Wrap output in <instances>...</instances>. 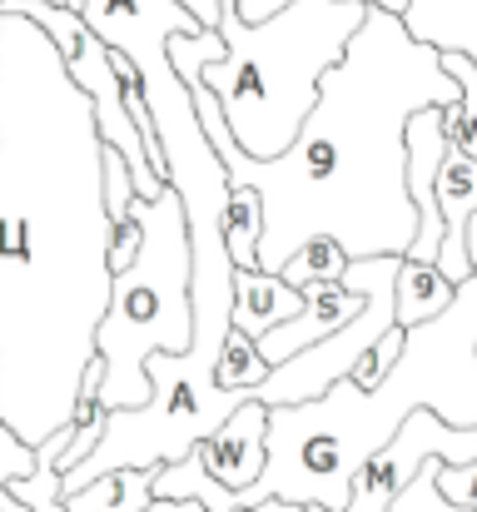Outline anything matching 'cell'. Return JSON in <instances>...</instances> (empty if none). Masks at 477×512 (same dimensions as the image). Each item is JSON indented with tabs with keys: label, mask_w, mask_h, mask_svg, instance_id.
Wrapping results in <instances>:
<instances>
[{
	"label": "cell",
	"mask_w": 477,
	"mask_h": 512,
	"mask_svg": "<svg viewBox=\"0 0 477 512\" xmlns=\"http://www.w3.org/2000/svg\"><path fill=\"white\" fill-rule=\"evenodd\" d=\"M189 95L229 179L254 184L264 199V274H279L314 234L338 239L348 259H403L413 249L418 209L408 194L403 125L423 105H458V80L443 70V50L418 40L403 15H363L343 60L323 75L294 145L274 160H254L234 145L219 100L199 80Z\"/></svg>",
	"instance_id": "cell-2"
},
{
	"label": "cell",
	"mask_w": 477,
	"mask_h": 512,
	"mask_svg": "<svg viewBox=\"0 0 477 512\" xmlns=\"http://www.w3.org/2000/svg\"><path fill=\"white\" fill-rule=\"evenodd\" d=\"M363 304H368L363 289H353V284H343V279H338V284H309V289H304V309H299L289 324L269 329L264 339H254V343H259V353H264L269 363H284V358H294L299 348L338 334Z\"/></svg>",
	"instance_id": "cell-9"
},
{
	"label": "cell",
	"mask_w": 477,
	"mask_h": 512,
	"mask_svg": "<svg viewBox=\"0 0 477 512\" xmlns=\"http://www.w3.org/2000/svg\"><path fill=\"white\" fill-rule=\"evenodd\" d=\"M0 512H30V508H25V503H20V498L5 488V483H0Z\"/></svg>",
	"instance_id": "cell-28"
},
{
	"label": "cell",
	"mask_w": 477,
	"mask_h": 512,
	"mask_svg": "<svg viewBox=\"0 0 477 512\" xmlns=\"http://www.w3.org/2000/svg\"><path fill=\"white\" fill-rule=\"evenodd\" d=\"M438 493L453 508L477 512V458L473 463H438Z\"/></svg>",
	"instance_id": "cell-23"
},
{
	"label": "cell",
	"mask_w": 477,
	"mask_h": 512,
	"mask_svg": "<svg viewBox=\"0 0 477 512\" xmlns=\"http://www.w3.org/2000/svg\"><path fill=\"white\" fill-rule=\"evenodd\" d=\"M453 294H458V284H453L438 264H423V259H398L393 309H398V324H403V329L438 319V314L453 304Z\"/></svg>",
	"instance_id": "cell-11"
},
{
	"label": "cell",
	"mask_w": 477,
	"mask_h": 512,
	"mask_svg": "<svg viewBox=\"0 0 477 512\" xmlns=\"http://www.w3.org/2000/svg\"><path fill=\"white\" fill-rule=\"evenodd\" d=\"M443 110L448 105H423L408 115L403 125V145H408V194H413V209H418V239L403 259H423V264H438V249H443V209H438V170L448 160V125H443Z\"/></svg>",
	"instance_id": "cell-7"
},
{
	"label": "cell",
	"mask_w": 477,
	"mask_h": 512,
	"mask_svg": "<svg viewBox=\"0 0 477 512\" xmlns=\"http://www.w3.org/2000/svg\"><path fill=\"white\" fill-rule=\"evenodd\" d=\"M304 512H309V508H304Z\"/></svg>",
	"instance_id": "cell-30"
},
{
	"label": "cell",
	"mask_w": 477,
	"mask_h": 512,
	"mask_svg": "<svg viewBox=\"0 0 477 512\" xmlns=\"http://www.w3.org/2000/svg\"><path fill=\"white\" fill-rule=\"evenodd\" d=\"M155 473L159 468H115L100 473L95 483L65 493L70 512H145L155 503Z\"/></svg>",
	"instance_id": "cell-12"
},
{
	"label": "cell",
	"mask_w": 477,
	"mask_h": 512,
	"mask_svg": "<svg viewBox=\"0 0 477 512\" xmlns=\"http://www.w3.org/2000/svg\"><path fill=\"white\" fill-rule=\"evenodd\" d=\"M413 408H433L453 428H477V269L458 284L453 304L413 324L398 363L368 393L338 378L323 398L269 408V458L239 508L284 498L309 512H343L353 473L378 453Z\"/></svg>",
	"instance_id": "cell-3"
},
{
	"label": "cell",
	"mask_w": 477,
	"mask_h": 512,
	"mask_svg": "<svg viewBox=\"0 0 477 512\" xmlns=\"http://www.w3.org/2000/svg\"><path fill=\"white\" fill-rule=\"evenodd\" d=\"M304 309V289H294L279 274L264 269H234V329L249 339H264L269 329L289 324Z\"/></svg>",
	"instance_id": "cell-10"
},
{
	"label": "cell",
	"mask_w": 477,
	"mask_h": 512,
	"mask_svg": "<svg viewBox=\"0 0 477 512\" xmlns=\"http://www.w3.org/2000/svg\"><path fill=\"white\" fill-rule=\"evenodd\" d=\"M403 339H408V329L403 324H393L383 339L373 343V348H363L358 353V363H353V373H348V383L358 388V393H368V388H378L383 378H388V368L398 363V353H403Z\"/></svg>",
	"instance_id": "cell-19"
},
{
	"label": "cell",
	"mask_w": 477,
	"mask_h": 512,
	"mask_svg": "<svg viewBox=\"0 0 477 512\" xmlns=\"http://www.w3.org/2000/svg\"><path fill=\"white\" fill-rule=\"evenodd\" d=\"M35 463H40V448L25 443V438L0 418V483H15V478L35 473Z\"/></svg>",
	"instance_id": "cell-22"
},
{
	"label": "cell",
	"mask_w": 477,
	"mask_h": 512,
	"mask_svg": "<svg viewBox=\"0 0 477 512\" xmlns=\"http://www.w3.org/2000/svg\"><path fill=\"white\" fill-rule=\"evenodd\" d=\"M100 165H105V209H110V219L120 224L125 209H130V199H135V179H130V165H125V155H120L115 145L100 150Z\"/></svg>",
	"instance_id": "cell-21"
},
{
	"label": "cell",
	"mask_w": 477,
	"mask_h": 512,
	"mask_svg": "<svg viewBox=\"0 0 477 512\" xmlns=\"http://www.w3.org/2000/svg\"><path fill=\"white\" fill-rule=\"evenodd\" d=\"M438 463H443V458H428V463L413 473V483L393 498L388 512H468V508H453V503L438 493Z\"/></svg>",
	"instance_id": "cell-20"
},
{
	"label": "cell",
	"mask_w": 477,
	"mask_h": 512,
	"mask_svg": "<svg viewBox=\"0 0 477 512\" xmlns=\"http://www.w3.org/2000/svg\"><path fill=\"white\" fill-rule=\"evenodd\" d=\"M145 512H204V508H199V503H164V498H155Z\"/></svg>",
	"instance_id": "cell-26"
},
{
	"label": "cell",
	"mask_w": 477,
	"mask_h": 512,
	"mask_svg": "<svg viewBox=\"0 0 477 512\" xmlns=\"http://www.w3.org/2000/svg\"><path fill=\"white\" fill-rule=\"evenodd\" d=\"M155 498H164V503H199L204 512H234L239 508V493L224 488V483L204 468L199 448L184 453L179 463L159 468L155 473Z\"/></svg>",
	"instance_id": "cell-13"
},
{
	"label": "cell",
	"mask_w": 477,
	"mask_h": 512,
	"mask_svg": "<svg viewBox=\"0 0 477 512\" xmlns=\"http://www.w3.org/2000/svg\"><path fill=\"white\" fill-rule=\"evenodd\" d=\"M343 269H348L343 244L328 239V234H314V239H304V244L289 254V264L279 269V279H289L294 289H309V284H338Z\"/></svg>",
	"instance_id": "cell-18"
},
{
	"label": "cell",
	"mask_w": 477,
	"mask_h": 512,
	"mask_svg": "<svg viewBox=\"0 0 477 512\" xmlns=\"http://www.w3.org/2000/svg\"><path fill=\"white\" fill-rule=\"evenodd\" d=\"M70 438H75V428L65 423V428H55L45 443H40V463H35V473H25V478H15V483H5L20 503L30 512H70L65 508V493H60V453L70 448Z\"/></svg>",
	"instance_id": "cell-15"
},
{
	"label": "cell",
	"mask_w": 477,
	"mask_h": 512,
	"mask_svg": "<svg viewBox=\"0 0 477 512\" xmlns=\"http://www.w3.org/2000/svg\"><path fill=\"white\" fill-rule=\"evenodd\" d=\"M368 10H388V15H408V0H363Z\"/></svg>",
	"instance_id": "cell-27"
},
{
	"label": "cell",
	"mask_w": 477,
	"mask_h": 512,
	"mask_svg": "<svg viewBox=\"0 0 477 512\" xmlns=\"http://www.w3.org/2000/svg\"><path fill=\"white\" fill-rule=\"evenodd\" d=\"M140 224V254L110 284V309L95 329V358L105 368L100 403L140 408L150 398V353H189L194 348V304H189V224L179 194L164 184L159 199H130L125 209Z\"/></svg>",
	"instance_id": "cell-5"
},
{
	"label": "cell",
	"mask_w": 477,
	"mask_h": 512,
	"mask_svg": "<svg viewBox=\"0 0 477 512\" xmlns=\"http://www.w3.org/2000/svg\"><path fill=\"white\" fill-rule=\"evenodd\" d=\"M234 512H304L299 503H284V498H269V503H254V508H234Z\"/></svg>",
	"instance_id": "cell-25"
},
{
	"label": "cell",
	"mask_w": 477,
	"mask_h": 512,
	"mask_svg": "<svg viewBox=\"0 0 477 512\" xmlns=\"http://www.w3.org/2000/svg\"><path fill=\"white\" fill-rule=\"evenodd\" d=\"M100 150L55 40L0 10V418L35 448L70 423L110 309Z\"/></svg>",
	"instance_id": "cell-1"
},
{
	"label": "cell",
	"mask_w": 477,
	"mask_h": 512,
	"mask_svg": "<svg viewBox=\"0 0 477 512\" xmlns=\"http://www.w3.org/2000/svg\"><path fill=\"white\" fill-rule=\"evenodd\" d=\"M60 60H65L70 80H75V85L90 95L100 140H105V145H115V150L125 155L130 179H135V194H140V199H159L164 179L155 174V165H150V150H145V140H140V130H135V120H130L125 100H120V75H115V55H110V45H105V40L85 25V30L75 35V45H70Z\"/></svg>",
	"instance_id": "cell-6"
},
{
	"label": "cell",
	"mask_w": 477,
	"mask_h": 512,
	"mask_svg": "<svg viewBox=\"0 0 477 512\" xmlns=\"http://www.w3.org/2000/svg\"><path fill=\"white\" fill-rule=\"evenodd\" d=\"M468 259H473V269H477V209H473V219H468Z\"/></svg>",
	"instance_id": "cell-29"
},
{
	"label": "cell",
	"mask_w": 477,
	"mask_h": 512,
	"mask_svg": "<svg viewBox=\"0 0 477 512\" xmlns=\"http://www.w3.org/2000/svg\"><path fill=\"white\" fill-rule=\"evenodd\" d=\"M135 254H140V224L125 214V219L115 224V234H110V274L130 269V264H135Z\"/></svg>",
	"instance_id": "cell-24"
},
{
	"label": "cell",
	"mask_w": 477,
	"mask_h": 512,
	"mask_svg": "<svg viewBox=\"0 0 477 512\" xmlns=\"http://www.w3.org/2000/svg\"><path fill=\"white\" fill-rule=\"evenodd\" d=\"M443 70L458 80V105L443 110V125H448V145L458 155L477 160V60L463 50H443Z\"/></svg>",
	"instance_id": "cell-16"
},
{
	"label": "cell",
	"mask_w": 477,
	"mask_h": 512,
	"mask_svg": "<svg viewBox=\"0 0 477 512\" xmlns=\"http://www.w3.org/2000/svg\"><path fill=\"white\" fill-rule=\"evenodd\" d=\"M224 249L234 259V269H259V234H264V199L254 184H234L229 179V199H224Z\"/></svg>",
	"instance_id": "cell-14"
},
{
	"label": "cell",
	"mask_w": 477,
	"mask_h": 512,
	"mask_svg": "<svg viewBox=\"0 0 477 512\" xmlns=\"http://www.w3.org/2000/svg\"><path fill=\"white\" fill-rule=\"evenodd\" d=\"M363 15V0H289L269 20H244L239 0H219L214 30L224 35V55L199 70V85L219 100L244 155L274 160L294 145L323 75L343 60Z\"/></svg>",
	"instance_id": "cell-4"
},
{
	"label": "cell",
	"mask_w": 477,
	"mask_h": 512,
	"mask_svg": "<svg viewBox=\"0 0 477 512\" xmlns=\"http://www.w3.org/2000/svg\"><path fill=\"white\" fill-rule=\"evenodd\" d=\"M269 373H274V363L259 353V343L249 339V334H239V329L224 334V348H219V358H214V383H219L224 393L254 398Z\"/></svg>",
	"instance_id": "cell-17"
},
{
	"label": "cell",
	"mask_w": 477,
	"mask_h": 512,
	"mask_svg": "<svg viewBox=\"0 0 477 512\" xmlns=\"http://www.w3.org/2000/svg\"><path fill=\"white\" fill-rule=\"evenodd\" d=\"M264 438H269V403L249 398V403H239V408L199 443V458H204V468H209L224 488L244 493V488H254L259 473H264V458H269Z\"/></svg>",
	"instance_id": "cell-8"
}]
</instances>
